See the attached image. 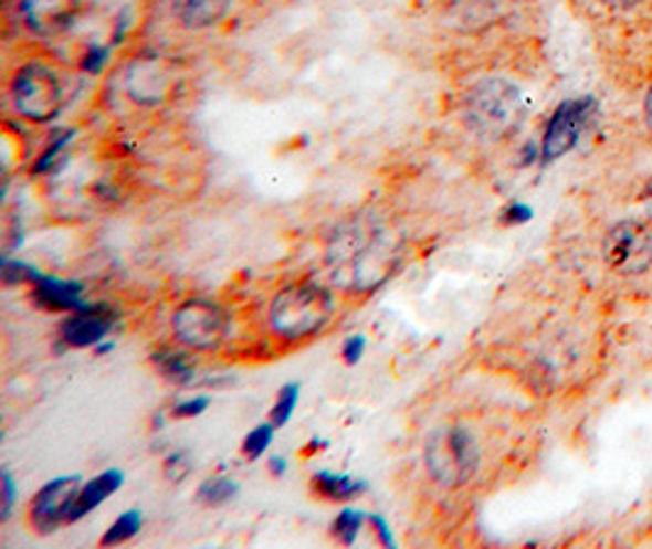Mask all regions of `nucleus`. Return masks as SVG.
<instances>
[{"instance_id":"14","label":"nucleus","mask_w":652,"mask_h":549,"mask_svg":"<svg viewBox=\"0 0 652 549\" xmlns=\"http://www.w3.org/2000/svg\"><path fill=\"white\" fill-rule=\"evenodd\" d=\"M232 0H171L173 15L191 30L211 28L225 18Z\"/></svg>"},{"instance_id":"30","label":"nucleus","mask_w":652,"mask_h":549,"mask_svg":"<svg viewBox=\"0 0 652 549\" xmlns=\"http://www.w3.org/2000/svg\"><path fill=\"white\" fill-rule=\"evenodd\" d=\"M270 466H272V472H274L276 476H282V474L286 472V460H284V457H272Z\"/></svg>"},{"instance_id":"12","label":"nucleus","mask_w":652,"mask_h":549,"mask_svg":"<svg viewBox=\"0 0 652 549\" xmlns=\"http://www.w3.org/2000/svg\"><path fill=\"white\" fill-rule=\"evenodd\" d=\"M115 313L106 306H81L62 325V337L69 347L101 345L111 335Z\"/></svg>"},{"instance_id":"5","label":"nucleus","mask_w":652,"mask_h":549,"mask_svg":"<svg viewBox=\"0 0 652 549\" xmlns=\"http://www.w3.org/2000/svg\"><path fill=\"white\" fill-rule=\"evenodd\" d=\"M15 108L32 123H50L62 110V84L44 64L22 66L13 78Z\"/></svg>"},{"instance_id":"8","label":"nucleus","mask_w":652,"mask_h":549,"mask_svg":"<svg viewBox=\"0 0 652 549\" xmlns=\"http://www.w3.org/2000/svg\"><path fill=\"white\" fill-rule=\"evenodd\" d=\"M78 476H62L40 488L30 508V520L38 532H52L62 522H69L74 500L78 496Z\"/></svg>"},{"instance_id":"10","label":"nucleus","mask_w":652,"mask_h":549,"mask_svg":"<svg viewBox=\"0 0 652 549\" xmlns=\"http://www.w3.org/2000/svg\"><path fill=\"white\" fill-rule=\"evenodd\" d=\"M28 30L38 38H56L66 32L78 13V0H18Z\"/></svg>"},{"instance_id":"21","label":"nucleus","mask_w":652,"mask_h":549,"mask_svg":"<svg viewBox=\"0 0 652 549\" xmlns=\"http://www.w3.org/2000/svg\"><path fill=\"white\" fill-rule=\"evenodd\" d=\"M274 430L276 425L274 423H266V425H260L254 427L248 437H244V445H242V452L244 457L248 460H260L262 454L270 450L272 440H274Z\"/></svg>"},{"instance_id":"29","label":"nucleus","mask_w":652,"mask_h":549,"mask_svg":"<svg viewBox=\"0 0 652 549\" xmlns=\"http://www.w3.org/2000/svg\"><path fill=\"white\" fill-rule=\"evenodd\" d=\"M603 3L611 6V8H619V10H628V8H635L640 0H603Z\"/></svg>"},{"instance_id":"23","label":"nucleus","mask_w":652,"mask_h":549,"mask_svg":"<svg viewBox=\"0 0 652 549\" xmlns=\"http://www.w3.org/2000/svg\"><path fill=\"white\" fill-rule=\"evenodd\" d=\"M365 337L362 335H353V337H347L345 340V347H343V359H345V365H357L359 359H362V352H365Z\"/></svg>"},{"instance_id":"28","label":"nucleus","mask_w":652,"mask_h":549,"mask_svg":"<svg viewBox=\"0 0 652 549\" xmlns=\"http://www.w3.org/2000/svg\"><path fill=\"white\" fill-rule=\"evenodd\" d=\"M528 218H530V208H526V205H514L508 210L511 223H526Z\"/></svg>"},{"instance_id":"7","label":"nucleus","mask_w":652,"mask_h":549,"mask_svg":"<svg viewBox=\"0 0 652 549\" xmlns=\"http://www.w3.org/2000/svg\"><path fill=\"white\" fill-rule=\"evenodd\" d=\"M603 260L623 276L645 274L652 264V235L640 223H619L603 240Z\"/></svg>"},{"instance_id":"32","label":"nucleus","mask_w":652,"mask_h":549,"mask_svg":"<svg viewBox=\"0 0 652 549\" xmlns=\"http://www.w3.org/2000/svg\"><path fill=\"white\" fill-rule=\"evenodd\" d=\"M648 198H650V201H652V181L648 183Z\"/></svg>"},{"instance_id":"26","label":"nucleus","mask_w":652,"mask_h":549,"mask_svg":"<svg viewBox=\"0 0 652 549\" xmlns=\"http://www.w3.org/2000/svg\"><path fill=\"white\" fill-rule=\"evenodd\" d=\"M13 504H15V482H13V476L3 472V520L10 518Z\"/></svg>"},{"instance_id":"13","label":"nucleus","mask_w":652,"mask_h":549,"mask_svg":"<svg viewBox=\"0 0 652 549\" xmlns=\"http://www.w3.org/2000/svg\"><path fill=\"white\" fill-rule=\"evenodd\" d=\"M123 482H125V476L118 469H108V472H103L101 476L91 478V482L84 484V488L78 490L74 508H72V516H69V522H76L78 518L88 516L93 508H98L103 500L113 496L115 490L123 486Z\"/></svg>"},{"instance_id":"2","label":"nucleus","mask_w":652,"mask_h":549,"mask_svg":"<svg viewBox=\"0 0 652 549\" xmlns=\"http://www.w3.org/2000/svg\"><path fill=\"white\" fill-rule=\"evenodd\" d=\"M345 240V272L349 276V284L359 291L377 288L393 274L399 264V247L393 237L381 228H369L347 232Z\"/></svg>"},{"instance_id":"20","label":"nucleus","mask_w":652,"mask_h":549,"mask_svg":"<svg viewBox=\"0 0 652 549\" xmlns=\"http://www.w3.org/2000/svg\"><path fill=\"white\" fill-rule=\"evenodd\" d=\"M362 520H365L362 513L355 508H345L333 522V532L337 540H340L343 545H353L357 540L359 528H362Z\"/></svg>"},{"instance_id":"19","label":"nucleus","mask_w":652,"mask_h":549,"mask_svg":"<svg viewBox=\"0 0 652 549\" xmlns=\"http://www.w3.org/2000/svg\"><path fill=\"white\" fill-rule=\"evenodd\" d=\"M139 525H143V513H139L137 508L127 510L111 525L108 532L103 535L101 542L106 547H111V545H123L127 540H133V537L139 532Z\"/></svg>"},{"instance_id":"25","label":"nucleus","mask_w":652,"mask_h":549,"mask_svg":"<svg viewBox=\"0 0 652 549\" xmlns=\"http://www.w3.org/2000/svg\"><path fill=\"white\" fill-rule=\"evenodd\" d=\"M165 469H167V476L171 478V482H181V478L189 474V457H186L183 452L171 454L165 464Z\"/></svg>"},{"instance_id":"1","label":"nucleus","mask_w":652,"mask_h":549,"mask_svg":"<svg viewBox=\"0 0 652 549\" xmlns=\"http://www.w3.org/2000/svg\"><path fill=\"white\" fill-rule=\"evenodd\" d=\"M333 296L316 284H296L278 291L270 308V323L286 340H304L330 323Z\"/></svg>"},{"instance_id":"17","label":"nucleus","mask_w":652,"mask_h":549,"mask_svg":"<svg viewBox=\"0 0 652 549\" xmlns=\"http://www.w3.org/2000/svg\"><path fill=\"white\" fill-rule=\"evenodd\" d=\"M235 496H238V484L230 482V478H223V476L208 478V482H203L201 488H198V500L211 508L225 506Z\"/></svg>"},{"instance_id":"6","label":"nucleus","mask_w":652,"mask_h":549,"mask_svg":"<svg viewBox=\"0 0 652 549\" xmlns=\"http://www.w3.org/2000/svg\"><path fill=\"white\" fill-rule=\"evenodd\" d=\"M171 330L177 340L191 349H215L225 342L230 332L228 313L211 300L193 298L177 308L171 318Z\"/></svg>"},{"instance_id":"31","label":"nucleus","mask_w":652,"mask_h":549,"mask_svg":"<svg viewBox=\"0 0 652 549\" xmlns=\"http://www.w3.org/2000/svg\"><path fill=\"white\" fill-rule=\"evenodd\" d=\"M645 118H648V125L652 127V88H650L648 98H645Z\"/></svg>"},{"instance_id":"18","label":"nucleus","mask_w":652,"mask_h":549,"mask_svg":"<svg viewBox=\"0 0 652 549\" xmlns=\"http://www.w3.org/2000/svg\"><path fill=\"white\" fill-rule=\"evenodd\" d=\"M155 365L161 369V373H165L167 379L181 383V387L183 383H191L196 377L189 359L179 352H169V349H161V352L155 357Z\"/></svg>"},{"instance_id":"27","label":"nucleus","mask_w":652,"mask_h":549,"mask_svg":"<svg viewBox=\"0 0 652 549\" xmlns=\"http://www.w3.org/2000/svg\"><path fill=\"white\" fill-rule=\"evenodd\" d=\"M369 522H371V528H375V532H377V537H379V542H381L383 547H393V535H391L389 522L383 520L381 516H369Z\"/></svg>"},{"instance_id":"24","label":"nucleus","mask_w":652,"mask_h":549,"mask_svg":"<svg viewBox=\"0 0 652 549\" xmlns=\"http://www.w3.org/2000/svg\"><path fill=\"white\" fill-rule=\"evenodd\" d=\"M208 408V399L206 395H198V399H189V401H181L173 405V415L177 418H196L201 415Z\"/></svg>"},{"instance_id":"3","label":"nucleus","mask_w":652,"mask_h":549,"mask_svg":"<svg viewBox=\"0 0 652 549\" xmlns=\"http://www.w3.org/2000/svg\"><path fill=\"white\" fill-rule=\"evenodd\" d=\"M425 466L440 486L458 488L480 469V447L464 427H440L425 445Z\"/></svg>"},{"instance_id":"11","label":"nucleus","mask_w":652,"mask_h":549,"mask_svg":"<svg viewBox=\"0 0 652 549\" xmlns=\"http://www.w3.org/2000/svg\"><path fill=\"white\" fill-rule=\"evenodd\" d=\"M173 84L171 66L161 60V56H147L130 66L127 74V91H130L133 101L137 103H159L169 96Z\"/></svg>"},{"instance_id":"4","label":"nucleus","mask_w":652,"mask_h":549,"mask_svg":"<svg viewBox=\"0 0 652 549\" xmlns=\"http://www.w3.org/2000/svg\"><path fill=\"white\" fill-rule=\"evenodd\" d=\"M523 101L506 78H486L467 96V123L482 137H504L520 120Z\"/></svg>"},{"instance_id":"22","label":"nucleus","mask_w":652,"mask_h":549,"mask_svg":"<svg viewBox=\"0 0 652 549\" xmlns=\"http://www.w3.org/2000/svg\"><path fill=\"white\" fill-rule=\"evenodd\" d=\"M296 403H298V387L296 383H288L282 391H278V399L272 408V423L276 427H282L288 423V418L294 415L296 411Z\"/></svg>"},{"instance_id":"15","label":"nucleus","mask_w":652,"mask_h":549,"mask_svg":"<svg viewBox=\"0 0 652 549\" xmlns=\"http://www.w3.org/2000/svg\"><path fill=\"white\" fill-rule=\"evenodd\" d=\"M81 291L84 286L74 282H60V278L52 276H40L38 288H34V300L40 303L46 310H78L84 303H81Z\"/></svg>"},{"instance_id":"9","label":"nucleus","mask_w":652,"mask_h":549,"mask_svg":"<svg viewBox=\"0 0 652 549\" xmlns=\"http://www.w3.org/2000/svg\"><path fill=\"white\" fill-rule=\"evenodd\" d=\"M591 110H593L591 98L567 101L555 110L553 120L545 130V139H543L545 161L565 157L567 151L577 145V139H579L581 130H585Z\"/></svg>"},{"instance_id":"16","label":"nucleus","mask_w":652,"mask_h":549,"mask_svg":"<svg viewBox=\"0 0 652 549\" xmlns=\"http://www.w3.org/2000/svg\"><path fill=\"white\" fill-rule=\"evenodd\" d=\"M313 486L320 496L337 500V504H347V500L357 498L359 494H365L367 484L365 482H355L345 474H333V472H318L313 476Z\"/></svg>"}]
</instances>
